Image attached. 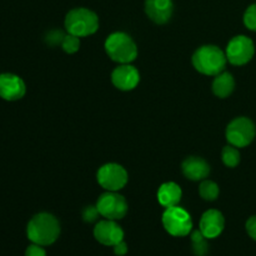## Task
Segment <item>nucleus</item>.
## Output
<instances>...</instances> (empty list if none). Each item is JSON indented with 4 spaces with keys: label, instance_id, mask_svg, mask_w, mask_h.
<instances>
[{
    "label": "nucleus",
    "instance_id": "nucleus-21",
    "mask_svg": "<svg viewBox=\"0 0 256 256\" xmlns=\"http://www.w3.org/2000/svg\"><path fill=\"white\" fill-rule=\"evenodd\" d=\"M62 48L65 52H68V54H74V52H76L80 48L79 36L72 34L65 35L64 40H62Z\"/></svg>",
    "mask_w": 256,
    "mask_h": 256
},
{
    "label": "nucleus",
    "instance_id": "nucleus-16",
    "mask_svg": "<svg viewBox=\"0 0 256 256\" xmlns=\"http://www.w3.org/2000/svg\"><path fill=\"white\" fill-rule=\"evenodd\" d=\"M182 189L179 185L172 182H164L158 190V200H159L160 205L164 208L176 206L182 200Z\"/></svg>",
    "mask_w": 256,
    "mask_h": 256
},
{
    "label": "nucleus",
    "instance_id": "nucleus-19",
    "mask_svg": "<svg viewBox=\"0 0 256 256\" xmlns=\"http://www.w3.org/2000/svg\"><path fill=\"white\" fill-rule=\"evenodd\" d=\"M199 194L206 202H214L219 196V186L212 180H202L199 188Z\"/></svg>",
    "mask_w": 256,
    "mask_h": 256
},
{
    "label": "nucleus",
    "instance_id": "nucleus-12",
    "mask_svg": "<svg viewBox=\"0 0 256 256\" xmlns=\"http://www.w3.org/2000/svg\"><path fill=\"white\" fill-rule=\"evenodd\" d=\"M112 82L119 90L129 92L138 86L140 82V74L136 68L132 65L122 64L112 70Z\"/></svg>",
    "mask_w": 256,
    "mask_h": 256
},
{
    "label": "nucleus",
    "instance_id": "nucleus-4",
    "mask_svg": "<svg viewBox=\"0 0 256 256\" xmlns=\"http://www.w3.org/2000/svg\"><path fill=\"white\" fill-rule=\"evenodd\" d=\"M65 28L68 32L76 36H89L99 29V18L94 12L85 8L70 10L65 16Z\"/></svg>",
    "mask_w": 256,
    "mask_h": 256
},
{
    "label": "nucleus",
    "instance_id": "nucleus-9",
    "mask_svg": "<svg viewBox=\"0 0 256 256\" xmlns=\"http://www.w3.org/2000/svg\"><path fill=\"white\" fill-rule=\"evenodd\" d=\"M98 182L108 192H118L128 182V172L122 165L109 162L102 165L98 172Z\"/></svg>",
    "mask_w": 256,
    "mask_h": 256
},
{
    "label": "nucleus",
    "instance_id": "nucleus-27",
    "mask_svg": "<svg viewBox=\"0 0 256 256\" xmlns=\"http://www.w3.org/2000/svg\"><path fill=\"white\" fill-rule=\"evenodd\" d=\"M112 249H114V254L116 256H124L128 252V245L126 242L122 240V242H118L116 245H114Z\"/></svg>",
    "mask_w": 256,
    "mask_h": 256
},
{
    "label": "nucleus",
    "instance_id": "nucleus-11",
    "mask_svg": "<svg viewBox=\"0 0 256 256\" xmlns=\"http://www.w3.org/2000/svg\"><path fill=\"white\" fill-rule=\"evenodd\" d=\"M26 92L24 80L15 74H0V98L6 102L22 99Z\"/></svg>",
    "mask_w": 256,
    "mask_h": 256
},
{
    "label": "nucleus",
    "instance_id": "nucleus-10",
    "mask_svg": "<svg viewBox=\"0 0 256 256\" xmlns=\"http://www.w3.org/2000/svg\"><path fill=\"white\" fill-rule=\"evenodd\" d=\"M94 238L105 246H114L124 240V232L115 220H102L94 228Z\"/></svg>",
    "mask_w": 256,
    "mask_h": 256
},
{
    "label": "nucleus",
    "instance_id": "nucleus-3",
    "mask_svg": "<svg viewBox=\"0 0 256 256\" xmlns=\"http://www.w3.org/2000/svg\"><path fill=\"white\" fill-rule=\"evenodd\" d=\"M105 50L109 58L120 64H130L138 56V48L134 40L126 32H116L108 36Z\"/></svg>",
    "mask_w": 256,
    "mask_h": 256
},
{
    "label": "nucleus",
    "instance_id": "nucleus-17",
    "mask_svg": "<svg viewBox=\"0 0 256 256\" xmlns=\"http://www.w3.org/2000/svg\"><path fill=\"white\" fill-rule=\"evenodd\" d=\"M235 89V80L230 72H222L212 82V92L218 98H228Z\"/></svg>",
    "mask_w": 256,
    "mask_h": 256
},
{
    "label": "nucleus",
    "instance_id": "nucleus-26",
    "mask_svg": "<svg viewBox=\"0 0 256 256\" xmlns=\"http://www.w3.org/2000/svg\"><path fill=\"white\" fill-rule=\"evenodd\" d=\"M245 228H246V232H248V234H249V236L256 242V215L249 218V220L246 222Z\"/></svg>",
    "mask_w": 256,
    "mask_h": 256
},
{
    "label": "nucleus",
    "instance_id": "nucleus-7",
    "mask_svg": "<svg viewBox=\"0 0 256 256\" xmlns=\"http://www.w3.org/2000/svg\"><path fill=\"white\" fill-rule=\"evenodd\" d=\"M228 62L232 65H245L252 59L255 54L254 42L245 35H238L229 42L225 52Z\"/></svg>",
    "mask_w": 256,
    "mask_h": 256
},
{
    "label": "nucleus",
    "instance_id": "nucleus-1",
    "mask_svg": "<svg viewBox=\"0 0 256 256\" xmlns=\"http://www.w3.org/2000/svg\"><path fill=\"white\" fill-rule=\"evenodd\" d=\"M59 235V220L49 212H39L28 222L26 236L34 244L49 246L56 242Z\"/></svg>",
    "mask_w": 256,
    "mask_h": 256
},
{
    "label": "nucleus",
    "instance_id": "nucleus-6",
    "mask_svg": "<svg viewBox=\"0 0 256 256\" xmlns=\"http://www.w3.org/2000/svg\"><path fill=\"white\" fill-rule=\"evenodd\" d=\"M255 125L249 118H236L226 128V139L236 148H245L254 140Z\"/></svg>",
    "mask_w": 256,
    "mask_h": 256
},
{
    "label": "nucleus",
    "instance_id": "nucleus-5",
    "mask_svg": "<svg viewBox=\"0 0 256 256\" xmlns=\"http://www.w3.org/2000/svg\"><path fill=\"white\" fill-rule=\"evenodd\" d=\"M162 225L172 236L184 238L192 232V220L189 212L182 208H166L162 214Z\"/></svg>",
    "mask_w": 256,
    "mask_h": 256
},
{
    "label": "nucleus",
    "instance_id": "nucleus-22",
    "mask_svg": "<svg viewBox=\"0 0 256 256\" xmlns=\"http://www.w3.org/2000/svg\"><path fill=\"white\" fill-rule=\"evenodd\" d=\"M244 24L248 29L256 32V4L250 5L245 12Z\"/></svg>",
    "mask_w": 256,
    "mask_h": 256
},
{
    "label": "nucleus",
    "instance_id": "nucleus-25",
    "mask_svg": "<svg viewBox=\"0 0 256 256\" xmlns=\"http://www.w3.org/2000/svg\"><path fill=\"white\" fill-rule=\"evenodd\" d=\"M64 38H65V35L62 34V32L54 30V32H49V35H48V38H46V42H48V44H50V45H58V44L62 45Z\"/></svg>",
    "mask_w": 256,
    "mask_h": 256
},
{
    "label": "nucleus",
    "instance_id": "nucleus-20",
    "mask_svg": "<svg viewBox=\"0 0 256 256\" xmlns=\"http://www.w3.org/2000/svg\"><path fill=\"white\" fill-rule=\"evenodd\" d=\"M222 159L226 166L235 168L239 165L240 162V152L234 145H228L222 149Z\"/></svg>",
    "mask_w": 256,
    "mask_h": 256
},
{
    "label": "nucleus",
    "instance_id": "nucleus-23",
    "mask_svg": "<svg viewBox=\"0 0 256 256\" xmlns=\"http://www.w3.org/2000/svg\"><path fill=\"white\" fill-rule=\"evenodd\" d=\"M100 215L99 210H98L96 206H86L84 210H82V220L85 222H96L98 216Z\"/></svg>",
    "mask_w": 256,
    "mask_h": 256
},
{
    "label": "nucleus",
    "instance_id": "nucleus-2",
    "mask_svg": "<svg viewBox=\"0 0 256 256\" xmlns=\"http://www.w3.org/2000/svg\"><path fill=\"white\" fill-rule=\"evenodd\" d=\"M226 54L215 45H204L192 55V65L199 72L209 76H216L226 66Z\"/></svg>",
    "mask_w": 256,
    "mask_h": 256
},
{
    "label": "nucleus",
    "instance_id": "nucleus-8",
    "mask_svg": "<svg viewBox=\"0 0 256 256\" xmlns=\"http://www.w3.org/2000/svg\"><path fill=\"white\" fill-rule=\"evenodd\" d=\"M100 215L109 220H120L126 215L128 202L122 195L115 192H108L100 195L96 202Z\"/></svg>",
    "mask_w": 256,
    "mask_h": 256
},
{
    "label": "nucleus",
    "instance_id": "nucleus-13",
    "mask_svg": "<svg viewBox=\"0 0 256 256\" xmlns=\"http://www.w3.org/2000/svg\"><path fill=\"white\" fill-rule=\"evenodd\" d=\"M225 228L224 215L219 210L210 209L202 214L200 219V232L208 239H215L222 232Z\"/></svg>",
    "mask_w": 256,
    "mask_h": 256
},
{
    "label": "nucleus",
    "instance_id": "nucleus-14",
    "mask_svg": "<svg viewBox=\"0 0 256 256\" xmlns=\"http://www.w3.org/2000/svg\"><path fill=\"white\" fill-rule=\"evenodd\" d=\"M174 10L172 0H145V12L156 24H165L170 20Z\"/></svg>",
    "mask_w": 256,
    "mask_h": 256
},
{
    "label": "nucleus",
    "instance_id": "nucleus-15",
    "mask_svg": "<svg viewBox=\"0 0 256 256\" xmlns=\"http://www.w3.org/2000/svg\"><path fill=\"white\" fill-rule=\"evenodd\" d=\"M182 170L185 178L192 182H199V180H205V178L209 175L210 166L202 158L190 156L182 162Z\"/></svg>",
    "mask_w": 256,
    "mask_h": 256
},
{
    "label": "nucleus",
    "instance_id": "nucleus-18",
    "mask_svg": "<svg viewBox=\"0 0 256 256\" xmlns=\"http://www.w3.org/2000/svg\"><path fill=\"white\" fill-rule=\"evenodd\" d=\"M192 242V252L196 256H206L209 252V244H208V238L204 236L200 230H194L190 232Z\"/></svg>",
    "mask_w": 256,
    "mask_h": 256
},
{
    "label": "nucleus",
    "instance_id": "nucleus-24",
    "mask_svg": "<svg viewBox=\"0 0 256 256\" xmlns=\"http://www.w3.org/2000/svg\"><path fill=\"white\" fill-rule=\"evenodd\" d=\"M25 256H48V255H46V252H45L44 246L32 242V244L29 245V246L26 248V250H25Z\"/></svg>",
    "mask_w": 256,
    "mask_h": 256
}]
</instances>
